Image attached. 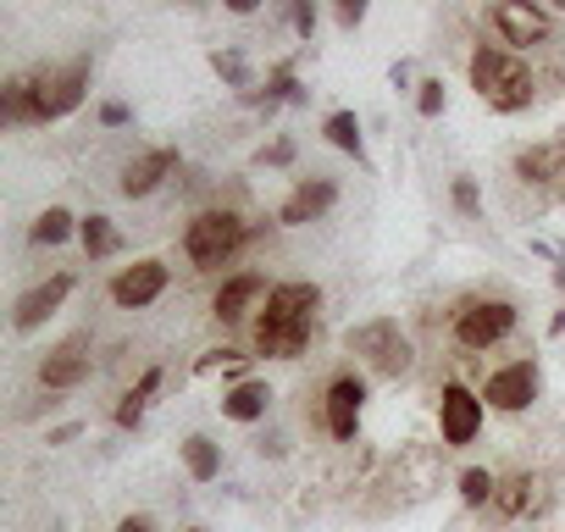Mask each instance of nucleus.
Returning <instances> with one entry per match:
<instances>
[{"mask_svg":"<svg viewBox=\"0 0 565 532\" xmlns=\"http://www.w3.org/2000/svg\"><path fill=\"white\" fill-rule=\"evenodd\" d=\"M266 295H271V289H266L260 273H238V278H227V284L216 289V306H211V311H216L222 322H238V317H244L255 300H266Z\"/></svg>","mask_w":565,"mask_h":532,"instance_id":"16","label":"nucleus"},{"mask_svg":"<svg viewBox=\"0 0 565 532\" xmlns=\"http://www.w3.org/2000/svg\"><path fill=\"white\" fill-rule=\"evenodd\" d=\"M317 306H322V289H317V284H277V289L266 295V306H260L255 350L271 355V361L306 355L311 328H317Z\"/></svg>","mask_w":565,"mask_h":532,"instance_id":"2","label":"nucleus"},{"mask_svg":"<svg viewBox=\"0 0 565 532\" xmlns=\"http://www.w3.org/2000/svg\"><path fill=\"white\" fill-rule=\"evenodd\" d=\"M537 477H510V482H499V493H493V515H526L532 504H537Z\"/></svg>","mask_w":565,"mask_h":532,"instance_id":"20","label":"nucleus"},{"mask_svg":"<svg viewBox=\"0 0 565 532\" xmlns=\"http://www.w3.org/2000/svg\"><path fill=\"white\" fill-rule=\"evenodd\" d=\"M488 23L504 34L510 51H526V45H537V40L548 34V18H543L537 7H515V0H499V7L488 12Z\"/></svg>","mask_w":565,"mask_h":532,"instance_id":"11","label":"nucleus"},{"mask_svg":"<svg viewBox=\"0 0 565 532\" xmlns=\"http://www.w3.org/2000/svg\"><path fill=\"white\" fill-rule=\"evenodd\" d=\"M145 422V400L139 394H122V405H117V427H139Z\"/></svg>","mask_w":565,"mask_h":532,"instance_id":"29","label":"nucleus"},{"mask_svg":"<svg viewBox=\"0 0 565 532\" xmlns=\"http://www.w3.org/2000/svg\"><path fill=\"white\" fill-rule=\"evenodd\" d=\"M361 405H366V383H361V377H333V383H328V405H322L328 433L350 444L355 427H361Z\"/></svg>","mask_w":565,"mask_h":532,"instance_id":"10","label":"nucleus"},{"mask_svg":"<svg viewBox=\"0 0 565 532\" xmlns=\"http://www.w3.org/2000/svg\"><path fill=\"white\" fill-rule=\"evenodd\" d=\"M493 493H499V477H493V471H482V466H471V471H460V499H466L471 510H482V504H493Z\"/></svg>","mask_w":565,"mask_h":532,"instance_id":"24","label":"nucleus"},{"mask_svg":"<svg viewBox=\"0 0 565 532\" xmlns=\"http://www.w3.org/2000/svg\"><path fill=\"white\" fill-rule=\"evenodd\" d=\"M295 29L311 40V34H317V7H295Z\"/></svg>","mask_w":565,"mask_h":532,"instance_id":"32","label":"nucleus"},{"mask_svg":"<svg viewBox=\"0 0 565 532\" xmlns=\"http://www.w3.org/2000/svg\"><path fill=\"white\" fill-rule=\"evenodd\" d=\"M161 295H167V260H134V266H122V273L111 278V300L122 311H145Z\"/></svg>","mask_w":565,"mask_h":532,"instance_id":"9","label":"nucleus"},{"mask_svg":"<svg viewBox=\"0 0 565 532\" xmlns=\"http://www.w3.org/2000/svg\"><path fill=\"white\" fill-rule=\"evenodd\" d=\"M73 233H78V216L62 211V205L40 211V222H34V244H62V238H73Z\"/></svg>","mask_w":565,"mask_h":532,"instance_id":"23","label":"nucleus"},{"mask_svg":"<svg viewBox=\"0 0 565 532\" xmlns=\"http://www.w3.org/2000/svg\"><path fill=\"white\" fill-rule=\"evenodd\" d=\"M211 67H216V78H222V84L249 89V67H244V56H238V51H216V56H211Z\"/></svg>","mask_w":565,"mask_h":532,"instance_id":"26","label":"nucleus"},{"mask_svg":"<svg viewBox=\"0 0 565 532\" xmlns=\"http://www.w3.org/2000/svg\"><path fill=\"white\" fill-rule=\"evenodd\" d=\"M100 123H106V128H122V123H128V106H122V100H106V106H100Z\"/></svg>","mask_w":565,"mask_h":532,"instance_id":"31","label":"nucleus"},{"mask_svg":"<svg viewBox=\"0 0 565 532\" xmlns=\"http://www.w3.org/2000/svg\"><path fill=\"white\" fill-rule=\"evenodd\" d=\"M189 532H205V526H189Z\"/></svg>","mask_w":565,"mask_h":532,"instance_id":"37","label":"nucleus"},{"mask_svg":"<svg viewBox=\"0 0 565 532\" xmlns=\"http://www.w3.org/2000/svg\"><path fill=\"white\" fill-rule=\"evenodd\" d=\"M537 400V361H510L499 372H488L482 383V405L493 411H526Z\"/></svg>","mask_w":565,"mask_h":532,"instance_id":"8","label":"nucleus"},{"mask_svg":"<svg viewBox=\"0 0 565 532\" xmlns=\"http://www.w3.org/2000/svg\"><path fill=\"white\" fill-rule=\"evenodd\" d=\"M361 18H366V7H361V0H344V7H339V23H344V29H355Z\"/></svg>","mask_w":565,"mask_h":532,"instance_id":"34","label":"nucleus"},{"mask_svg":"<svg viewBox=\"0 0 565 532\" xmlns=\"http://www.w3.org/2000/svg\"><path fill=\"white\" fill-rule=\"evenodd\" d=\"M455 205H460L466 216H477V211H482V194H477V183H471V178H455Z\"/></svg>","mask_w":565,"mask_h":532,"instance_id":"28","label":"nucleus"},{"mask_svg":"<svg viewBox=\"0 0 565 532\" xmlns=\"http://www.w3.org/2000/svg\"><path fill=\"white\" fill-rule=\"evenodd\" d=\"M515 178H526V183H554V178H565V139H548V145L521 150V156H515Z\"/></svg>","mask_w":565,"mask_h":532,"instance_id":"17","label":"nucleus"},{"mask_svg":"<svg viewBox=\"0 0 565 532\" xmlns=\"http://www.w3.org/2000/svg\"><path fill=\"white\" fill-rule=\"evenodd\" d=\"M266 405H271V389H266V383H249V377H244V383H233V389L222 394V416H227V422H244V427H249V422H260V416H266Z\"/></svg>","mask_w":565,"mask_h":532,"instance_id":"18","label":"nucleus"},{"mask_svg":"<svg viewBox=\"0 0 565 532\" xmlns=\"http://www.w3.org/2000/svg\"><path fill=\"white\" fill-rule=\"evenodd\" d=\"M482 427V394H471L466 383H444L438 394V433H444V449H466Z\"/></svg>","mask_w":565,"mask_h":532,"instance_id":"7","label":"nucleus"},{"mask_svg":"<svg viewBox=\"0 0 565 532\" xmlns=\"http://www.w3.org/2000/svg\"><path fill=\"white\" fill-rule=\"evenodd\" d=\"M444 100H449V95H444V78H427V84L416 89V111H422V117H438Z\"/></svg>","mask_w":565,"mask_h":532,"instance_id":"27","label":"nucleus"},{"mask_svg":"<svg viewBox=\"0 0 565 532\" xmlns=\"http://www.w3.org/2000/svg\"><path fill=\"white\" fill-rule=\"evenodd\" d=\"M350 350L366 355L383 377H399L411 366V339L399 333V322H366V328H350Z\"/></svg>","mask_w":565,"mask_h":532,"instance_id":"6","label":"nucleus"},{"mask_svg":"<svg viewBox=\"0 0 565 532\" xmlns=\"http://www.w3.org/2000/svg\"><path fill=\"white\" fill-rule=\"evenodd\" d=\"M471 89L493 106V111H526L532 106V73L515 51L499 45H477L471 56Z\"/></svg>","mask_w":565,"mask_h":532,"instance_id":"3","label":"nucleus"},{"mask_svg":"<svg viewBox=\"0 0 565 532\" xmlns=\"http://www.w3.org/2000/svg\"><path fill=\"white\" fill-rule=\"evenodd\" d=\"M554 284H559V289H565V266H554Z\"/></svg>","mask_w":565,"mask_h":532,"instance_id":"36","label":"nucleus"},{"mask_svg":"<svg viewBox=\"0 0 565 532\" xmlns=\"http://www.w3.org/2000/svg\"><path fill=\"white\" fill-rule=\"evenodd\" d=\"M84 89H89V62L40 67L0 89V111H7V123H56L73 106H84Z\"/></svg>","mask_w":565,"mask_h":532,"instance_id":"1","label":"nucleus"},{"mask_svg":"<svg viewBox=\"0 0 565 532\" xmlns=\"http://www.w3.org/2000/svg\"><path fill=\"white\" fill-rule=\"evenodd\" d=\"M78 238H84V249H89L95 260H106V255L117 249V227H111V216H100V211L78 222Z\"/></svg>","mask_w":565,"mask_h":532,"instance_id":"22","label":"nucleus"},{"mask_svg":"<svg viewBox=\"0 0 565 532\" xmlns=\"http://www.w3.org/2000/svg\"><path fill=\"white\" fill-rule=\"evenodd\" d=\"M277 100H295V106L306 100V89L295 84V67H289V62H282V67L271 73V84H266V106H277Z\"/></svg>","mask_w":565,"mask_h":532,"instance_id":"25","label":"nucleus"},{"mask_svg":"<svg viewBox=\"0 0 565 532\" xmlns=\"http://www.w3.org/2000/svg\"><path fill=\"white\" fill-rule=\"evenodd\" d=\"M322 134H328V145H333V150H344V156L366 161V145H361V117H355V111H333Z\"/></svg>","mask_w":565,"mask_h":532,"instance_id":"21","label":"nucleus"},{"mask_svg":"<svg viewBox=\"0 0 565 532\" xmlns=\"http://www.w3.org/2000/svg\"><path fill=\"white\" fill-rule=\"evenodd\" d=\"M89 339H67V344H56L51 355H45V366H40V383L45 389H78L84 377H89Z\"/></svg>","mask_w":565,"mask_h":532,"instance_id":"14","label":"nucleus"},{"mask_svg":"<svg viewBox=\"0 0 565 532\" xmlns=\"http://www.w3.org/2000/svg\"><path fill=\"white\" fill-rule=\"evenodd\" d=\"M73 295V278L67 273H56L51 284H40V289H29L23 300H18V311H12V322H18V333H34V328H45L56 311H62V300Z\"/></svg>","mask_w":565,"mask_h":532,"instance_id":"13","label":"nucleus"},{"mask_svg":"<svg viewBox=\"0 0 565 532\" xmlns=\"http://www.w3.org/2000/svg\"><path fill=\"white\" fill-rule=\"evenodd\" d=\"M117 532H156V521L150 515H128V521H117Z\"/></svg>","mask_w":565,"mask_h":532,"instance_id":"35","label":"nucleus"},{"mask_svg":"<svg viewBox=\"0 0 565 532\" xmlns=\"http://www.w3.org/2000/svg\"><path fill=\"white\" fill-rule=\"evenodd\" d=\"M244 238H249L244 216H233V211H200V216L183 227V255L211 273V266H227V260L244 249Z\"/></svg>","mask_w":565,"mask_h":532,"instance_id":"4","label":"nucleus"},{"mask_svg":"<svg viewBox=\"0 0 565 532\" xmlns=\"http://www.w3.org/2000/svg\"><path fill=\"white\" fill-rule=\"evenodd\" d=\"M178 449H183V466H189V477H194V482H216V477H222V449H216L205 433L183 438Z\"/></svg>","mask_w":565,"mask_h":532,"instance_id":"19","label":"nucleus"},{"mask_svg":"<svg viewBox=\"0 0 565 532\" xmlns=\"http://www.w3.org/2000/svg\"><path fill=\"white\" fill-rule=\"evenodd\" d=\"M178 172V150H145V156H134L128 167H122V194L128 200H145V194H156L167 178Z\"/></svg>","mask_w":565,"mask_h":532,"instance_id":"12","label":"nucleus"},{"mask_svg":"<svg viewBox=\"0 0 565 532\" xmlns=\"http://www.w3.org/2000/svg\"><path fill=\"white\" fill-rule=\"evenodd\" d=\"M156 389H161V366H150V372H145V377L134 383V394H139V400H150Z\"/></svg>","mask_w":565,"mask_h":532,"instance_id":"33","label":"nucleus"},{"mask_svg":"<svg viewBox=\"0 0 565 532\" xmlns=\"http://www.w3.org/2000/svg\"><path fill=\"white\" fill-rule=\"evenodd\" d=\"M333 200H339V189H333L328 178H311V183H300L289 200H282L277 222H282V227H306V222L328 216V211H333Z\"/></svg>","mask_w":565,"mask_h":532,"instance_id":"15","label":"nucleus"},{"mask_svg":"<svg viewBox=\"0 0 565 532\" xmlns=\"http://www.w3.org/2000/svg\"><path fill=\"white\" fill-rule=\"evenodd\" d=\"M260 161H266V167H289V161H295V145H289V139H277V145L260 150Z\"/></svg>","mask_w":565,"mask_h":532,"instance_id":"30","label":"nucleus"},{"mask_svg":"<svg viewBox=\"0 0 565 532\" xmlns=\"http://www.w3.org/2000/svg\"><path fill=\"white\" fill-rule=\"evenodd\" d=\"M510 328H515L510 300H471L466 311H455V339L466 350H493L499 339H510Z\"/></svg>","mask_w":565,"mask_h":532,"instance_id":"5","label":"nucleus"}]
</instances>
